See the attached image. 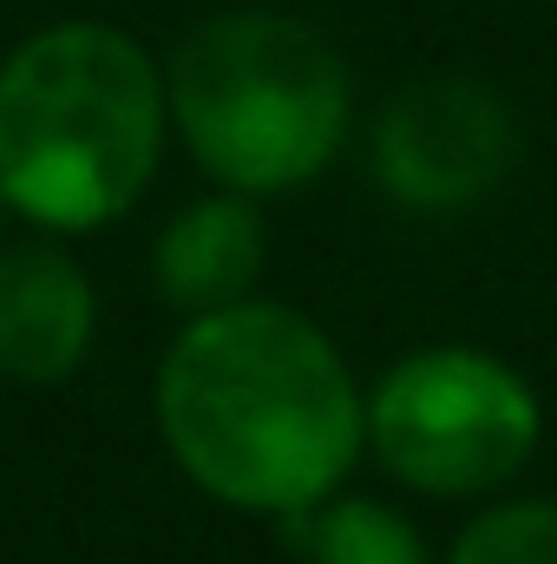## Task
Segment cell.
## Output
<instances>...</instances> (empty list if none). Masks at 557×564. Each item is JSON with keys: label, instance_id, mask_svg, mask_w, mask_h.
Returning a JSON list of instances; mask_svg holds the SVG:
<instances>
[{"label": "cell", "instance_id": "7a4b0ae2", "mask_svg": "<svg viewBox=\"0 0 557 564\" xmlns=\"http://www.w3.org/2000/svg\"><path fill=\"white\" fill-rule=\"evenodd\" d=\"M164 73L132 33L59 20L0 59V197L40 230H106L164 151Z\"/></svg>", "mask_w": 557, "mask_h": 564}, {"label": "cell", "instance_id": "ba28073f", "mask_svg": "<svg viewBox=\"0 0 557 564\" xmlns=\"http://www.w3.org/2000/svg\"><path fill=\"white\" fill-rule=\"evenodd\" d=\"M308 564H433L419 532L381 499H328L295 519Z\"/></svg>", "mask_w": 557, "mask_h": 564}, {"label": "cell", "instance_id": "9c48e42d", "mask_svg": "<svg viewBox=\"0 0 557 564\" xmlns=\"http://www.w3.org/2000/svg\"><path fill=\"white\" fill-rule=\"evenodd\" d=\"M446 564H557V499H518L466 519Z\"/></svg>", "mask_w": 557, "mask_h": 564}, {"label": "cell", "instance_id": "8992f818", "mask_svg": "<svg viewBox=\"0 0 557 564\" xmlns=\"http://www.w3.org/2000/svg\"><path fill=\"white\" fill-rule=\"evenodd\" d=\"M99 328L92 276L59 243L0 250V375L26 388L66 381Z\"/></svg>", "mask_w": 557, "mask_h": 564}, {"label": "cell", "instance_id": "277c9868", "mask_svg": "<svg viewBox=\"0 0 557 564\" xmlns=\"http://www.w3.org/2000/svg\"><path fill=\"white\" fill-rule=\"evenodd\" d=\"M538 394L485 348H419L394 361L368 401V446L426 499H472L505 486L538 453Z\"/></svg>", "mask_w": 557, "mask_h": 564}, {"label": "cell", "instance_id": "5b68a950", "mask_svg": "<svg viewBox=\"0 0 557 564\" xmlns=\"http://www.w3.org/2000/svg\"><path fill=\"white\" fill-rule=\"evenodd\" d=\"M518 164V126L479 79L433 73L374 119V177L407 210H472Z\"/></svg>", "mask_w": 557, "mask_h": 564}, {"label": "cell", "instance_id": "3957f363", "mask_svg": "<svg viewBox=\"0 0 557 564\" xmlns=\"http://www.w3.org/2000/svg\"><path fill=\"white\" fill-rule=\"evenodd\" d=\"M164 106L190 158L243 197L295 191L348 139V66L308 26L270 7L210 13L164 66Z\"/></svg>", "mask_w": 557, "mask_h": 564}, {"label": "cell", "instance_id": "52a82bcc", "mask_svg": "<svg viewBox=\"0 0 557 564\" xmlns=\"http://www.w3.org/2000/svg\"><path fill=\"white\" fill-rule=\"evenodd\" d=\"M263 257H270L263 210L243 191H217L164 224V237L151 250V276H157V295L171 308H184V322H190V315L250 302Z\"/></svg>", "mask_w": 557, "mask_h": 564}, {"label": "cell", "instance_id": "6da1fadb", "mask_svg": "<svg viewBox=\"0 0 557 564\" xmlns=\"http://www.w3.org/2000/svg\"><path fill=\"white\" fill-rule=\"evenodd\" d=\"M157 426L210 499L302 519L341 492L368 401L308 315L250 295L177 328L157 368Z\"/></svg>", "mask_w": 557, "mask_h": 564}, {"label": "cell", "instance_id": "30bf717a", "mask_svg": "<svg viewBox=\"0 0 557 564\" xmlns=\"http://www.w3.org/2000/svg\"><path fill=\"white\" fill-rule=\"evenodd\" d=\"M0 230H7V197H0Z\"/></svg>", "mask_w": 557, "mask_h": 564}]
</instances>
